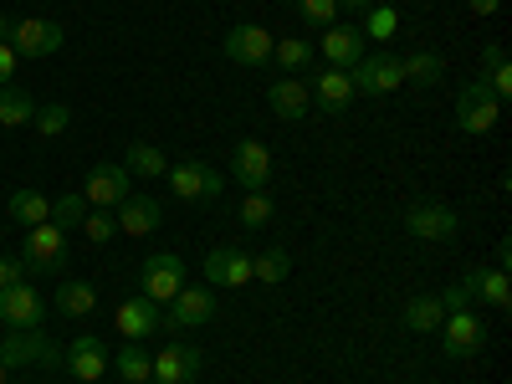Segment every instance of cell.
I'll return each instance as SVG.
<instances>
[{"label": "cell", "mask_w": 512, "mask_h": 384, "mask_svg": "<svg viewBox=\"0 0 512 384\" xmlns=\"http://www.w3.org/2000/svg\"><path fill=\"white\" fill-rule=\"evenodd\" d=\"M497 118H502V98L487 88L482 77H472L456 93V128H461V134H472V139H482V134L497 128Z\"/></svg>", "instance_id": "1"}, {"label": "cell", "mask_w": 512, "mask_h": 384, "mask_svg": "<svg viewBox=\"0 0 512 384\" xmlns=\"http://www.w3.org/2000/svg\"><path fill=\"white\" fill-rule=\"evenodd\" d=\"M0 364L6 369H57L62 349L41 328H11L6 344H0Z\"/></svg>", "instance_id": "2"}, {"label": "cell", "mask_w": 512, "mask_h": 384, "mask_svg": "<svg viewBox=\"0 0 512 384\" xmlns=\"http://www.w3.org/2000/svg\"><path fill=\"white\" fill-rule=\"evenodd\" d=\"M164 175H169V195L185 200V205H210V200L226 190L221 169H210V164H200V159H180V164H169Z\"/></svg>", "instance_id": "3"}, {"label": "cell", "mask_w": 512, "mask_h": 384, "mask_svg": "<svg viewBox=\"0 0 512 384\" xmlns=\"http://www.w3.org/2000/svg\"><path fill=\"white\" fill-rule=\"evenodd\" d=\"M349 82H354V98H384V93H395L400 82H405V72H400V57L395 52H364L354 62Z\"/></svg>", "instance_id": "4"}, {"label": "cell", "mask_w": 512, "mask_h": 384, "mask_svg": "<svg viewBox=\"0 0 512 384\" xmlns=\"http://www.w3.org/2000/svg\"><path fill=\"white\" fill-rule=\"evenodd\" d=\"M441 349H446V359H477V354L487 349V323H482V313H477V308L446 313V323H441Z\"/></svg>", "instance_id": "5"}, {"label": "cell", "mask_w": 512, "mask_h": 384, "mask_svg": "<svg viewBox=\"0 0 512 384\" xmlns=\"http://www.w3.org/2000/svg\"><path fill=\"white\" fill-rule=\"evenodd\" d=\"M67 41V26L52 21V16H26V21H11V52L26 62V57H52L62 52Z\"/></svg>", "instance_id": "6"}, {"label": "cell", "mask_w": 512, "mask_h": 384, "mask_svg": "<svg viewBox=\"0 0 512 384\" xmlns=\"http://www.w3.org/2000/svg\"><path fill=\"white\" fill-rule=\"evenodd\" d=\"M21 262L26 272H67V231H57L52 221L31 226L21 241Z\"/></svg>", "instance_id": "7"}, {"label": "cell", "mask_w": 512, "mask_h": 384, "mask_svg": "<svg viewBox=\"0 0 512 384\" xmlns=\"http://www.w3.org/2000/svg\"><path fill=\"white\" fill-rule=\"evenodd\" d=\"M210 318H216V292H210V287H190V282H185V287L164 303L159 328H205Z\"/></svg>", "instance_id": "8"}, {"label": "cell", "mask_w": 512, "mask_h": 384, "mask_svg": "<svg viewBox=\"0 0 512 384\" xmlns=\"http://www.w3.org/2000/svg\"><path fill=\"white\" fill-rule=\"evenodd\" d=\"M272 47H277V36H272L267 26H256V21L231 26L226 41H221V52H226L231 62H241V67H272Z\"/></svg>", "instance_id": "9"}, {"label": "cell", "mask_w": 512, "mask_h": 384, "mask_svg": "<svg viewBox=\"0 0 512 384\" xmlns=\"http://www.w3.org/2000/svg\"><path fill=\"white\" fill-rule=\"evenodd\" d=\"M123 195H134V175H128L123 164H113V159L93 164L88 180H82V200H88L93 210H113Z\"/></svg>", "instance_id": "10"}, {"label": "cell", "mask_w": 512, "mask_h": 384, "mask_svg": "<svg viewBox=\"0 0 512 384\" xmlns=\"http://www.w3.org/2000/svg\"><path fill=\"white\" fill-rule=\"evenodd\" d=\"M456 210L451 205H441V200H415L410 210H405V231L415 236V241H456Z\"/></svg>", "instance_id": "11"}, {"label": "cell", "mask_w": 512, "mask_h": 384, "mask_svg": "<svg viewBox=\"0 0 512 384\" xmlns=\"http://www.w3.org/2000/svg\"><path fill=\"white\" fill-rule=\"evenodd\" d=\"M205 282H210V287H246V282H251V246H246V241L210 246V256H205Z\"/></svg>", "instance_id": "12"}, {"label": "cell", "mask_w": 512, "mask_h": 384, "mask_svg": "<svg viewBox=\"0 0 512 384\" xmlns=\"http://www.w3.org/2000/svg\"><path fill=\"white\" fill-rule=\"evenodd\" d=\"M185 262H180V256L175 251H154L149 256V262H144V277H139V287H144V297H149V303H169V297H175L180 287H185Z\"/></svg>", "instance_id": "13"}, {"label": "cell", "mask_w": 512, "mask_h": 384, "mask_svg": "<svg viewBox=\"0 0 512 384\" xmlns=\"http://www.w3.org/2000/svg\"><path fill=\"white\" fill-rule=\"evenodd\" d=\"M231 175L241 190H267L272 185V149L262 139H236L231 149Z\"/></svg>", "instance_id": "14"}, {"label": "cell", "mask_w": 512, "mask_h": 384, "mask_svg": "<svg viewBox=\"0 0 512 384\" xmlns=\"http://www.w3.org/2000/svg\"><path fill=\"white\" fill-rule=\"evenodd\" d=\"M200 369H205V354L195 349V344H164L159 354H154V384H195L200 379Z\"/></svg>", "instance_id": "15"}, {"label": "cell", "mask_w": 512, "mask_h": 384, "mask_svg": "<svg viewBox=\"0 0 512 384\" xmlns=\"http://www.w3.org/2000/svg\"><path fill=\"white\" fill-rule=\"evenodd\" d=\"M113 221H118V236H154L164 226V205L154 195H123L113 205Z\"/></svg>", "instance_id": "16"}, {"label": "cell", "mask_w": 512, "mask_h": 384, "mask_svg": "<svg viewBox=\"0 0 512 384\" xmlns=\"http://www.w3.org/2000/svg\"><path fill=\"white\" fill-rule=\"evenodd\" d=\"M41 318H47V303H41V292L31 282L0 287V323H11V328H41Z\"/></svg>", "instance_id": "17"}, {"label": "cell", "mask_w": 512, "mask_h": 384, "mask_svg": "<svg viewBox=\"0 0 512 384\" xmlns=\"http://www.w3.org/2000/svg\"><path fill=\"white\" fill-rule=\"evenodd\" d=\"M108 344L103 338H93V333H82V338H72V349H62V364L72 369V379L77 384H93V379H103L108 374Z\"/></svg>", "instance_id": "18"}, {"label": "cell", "mask_w": 512, "mask_h": 384, "mask_svg": "<svg viewBox=\"0 0 512 384\" xmlns=\"http://www.w3.org/2000/svg\"><path fill=\"white\" fill-rule=\"evenodd\" d=\"M318 52H323V62L328 67H338V72H354V62L364 57V31L359 26H323V41H318Z\"/></svg>", "instance_id": "19"}, {"label": "cell", "mask_w": 512, "mask_h": 384, "mask_svg": "<svg viewBox=\"0 0 512 384\" xmlns=\"http://www.w3.org/2000/svg\"><path fill=\"white\" fill-rule=\"evenodd\" d=\"M159 318H164V308H159V303H149L144 292H139V297H128V303H118V308H113V323H118V333H123V338H134V344L154 338Z\"/></svg>", "instance_id": "20"}, {"label": "cell", "mask_w": 512, "mask_h": 384, "mask_svg": "<svg viewBox=\"0 0 512 384\" xmlns=\"http://www.w3.org/2000/svg\"><path fill=\"white\" fill-rule=\"evenodd\" d=\"M303 82H308V98H313L323 113H344V108L354 103V82H349V72H338V67L308 72Z\"/></svg>", "instance_id": "21"}, {"label": "cell", "mask_w": 512, "mask_h": 384, "mask_svg": "<svg viewBox=\"0 0 512 384\" xmlns=\"http://www.w3.org/2000/svg\"><path fill=\"white\" fill-rule=\"evenodd\" d=\"M267 108L282 118V123H303L313 113V98H308V82L303 77H277L267 88Z\"/></svg>", "instance_id": "22"}, {"label": "cell", "mask_w": 512, "mask_h": 384, "mask_svg": "<svg viewBox=\"0 0 512 384\" xmlns=\"http://www.w3.org/2000/svg\"><path fill=\"white\" fill-rule=\"evenodd\" d=\"M466 287H472V297H482L487 308L507 313L512 308V282L502 267H477V272H466Z\"/></svg>", "instance_id": "23"}, {"label": "cell", "mask_w": 512, "mask_h": 384, "mask_svg": "<svg viewBox=\"0 0 512 384\" xmlns=\"http://www.w3.org/2000/svg\"><path fill=\"white\" fill-rule=\"evenodd\" d=\"M98 308V287L88 277H62L57 282V313L62 318H88Z\"/></svg>", "instance_id": "24"}, {"label": "cell", "mask_w": 512, "mask_h": 384, "mask_svg": "<svg viewBox=\"0 0 512 384\" xmlns=\"http://www.w3.org/2000/svg\"><path fill=\"white\" fill-rule=\"evenodd\" d=\"M400 323H405L410 333H436V328L446 323V303H441V292H420V297H410L405 313H400Z\"/></svg>", "instance_id": "25"}, {"label": "cell", "mask_w": 512, "mask_h": 384, "mask_svg": "<svg viewBox=\"0 0 512 384\" xmlns=\"http://www.w3.org/2000/svg\"><path fill=\"white\" fill-rule=\"evenodd\" d=\"M108 369H113L123 384H149V374H154V354H149L144 344H134V338H128V344L108 359Z\"/></svg>", "instance_id": "26"}, {"label": "cell", "mask_w": 512, "mask_h": 384, "mask_svg": "<svg viewBox=\"0 0 512 384\" xmlns=\"http://www.w3.org/2000/svg\"><path fill=\"white\" fill-rule=\"evenodd\" d=\"M6 216L21 226V231H31V226H41L52 216V195H41V190H16L11 200H6Z\"/></svg>", "instance_id": "27"}, {"label": "cell", "mask_w": 512, "mask_h": 384, "mask_svg": "<svg viewBox=\"0 0 512 384\" xmlns=\"http://www.w3.org/2000/svg\"><path fill=\"white\" fill-rule=\"evenodd\" d=\"M118 164L128 169V175H144V180H159L164 169H169V154H164L159 144H144V139H139V144H128V149H123V159H118Z\"/></svg>", "instance_id": "28"}, {"label": "cell", "mask_w": 512, "mask_h": 384, "mask_svg": "<svg viewBox=\"0 0 512 384\" xmlns=\"http://www.w3.org/2000/svg\"><path fill=\"white\" fill-rule=\"evenodd\" d=\"M482 82L507 103V93H512V62H507L502 41H487V47H482Z\"/></svg>", "instance_id": "29"}, {"label": "cell", "mask_w": 512, "mask_h": 384, "mask_svg": "<svg viewBox=\"0 0 512 384\" xmlns=\"http://www.w3.org/2000/svg\"><path fill=\"white\" fill-rule=\"evenodd\" d=\"M272 62L282 67V72H313V62H318V47L308 36H282L277 47H272Z\"/></svg>", "instance_id": "30"}, {"label": "cell", "mask_w": 512, "mask_h": 384, "mask_svg": "<svg viewBox=\"0 0 512 384\" xmlns=\"http://www.w3.org/2000/svg\"><path fill=\"white\" fill-rule=\"evenodd\" d=\"M400 72H405V82H415V88H436V82L446 77V57L441 52H410V57H400Z\"/></svg>", "instance_id": "31"}, {"label": "cell", "mask_w": 512, "mask_h": 384, "mask_svg": "<svg viewBox=\"0 0 512 384\" xmlns=\"http://www.w3.org/2000/svg\"><path fill=\"white\" fill-rule=\"evenodd\" d=\"M287 272H292V256H287L282 246L251 251V282H267V287H277V282H287Z\"/></svg>", "instance_id": "32"}, {"label": "cell", "mask_w": 512, "mask_h": 384, "mask_svg": "<svg viewBox=\"0 0 512 384\" xmlns=\"http://www.w3.org/2000/svg\"><path fill=\"white\" fill-rule=\"evenodd\" d=\"M359 31H364V41H390V36H400V11L379 0V6L364 11V26Z\"/></svg>", "instance_id": "33"}, {"label": "cell", "mask_w": 512, "mask_h": 384, "mask_svg": "<svg viewBox=\"0 0 512 384\" xmlns=\"http://www.w3.org/2000/svg\"><path fill=\"white\" fill-rule=\"evenodd\" d=\"M31 118H36L31 93H21V88H0V128H21V123H31Z\"/></svg>", "instance_id": "34"}, {"label": "cell", "mask_w": 512, "mask_h": 384, "mask_svg": "<svg viewBox=\"0 0 512 384\" xmlns=\"http://www.w3.org/2000/svg\"><path fill=\"white\" fill-rule=\"evenodd\" d=\"M88 210H93V205L82 200V190H77V195H57V200H52V216H47V221H52L57 231H67V236H72V231L82 226V216H88Z\"/></svg>", "instance_id": "35"}, {"label": "cell", "mask_w": 512, "mask_h": 384, "mask_svg": "<svg viewBox=\"0 0 512 384\" xmlns=\"http://www.w3.org/2000/svg\"><path fill=\"white\" fill-rule=\"evenodd\" d=\"M272 216H277L272 195H267V190H246V200H241V226H246V231H262V226H272Z\"/></svg>", "instance_id": "36"}, {"label": "cell", "mask_w": 512, "mask_h": 384, "mask_svg": "<svg viewBox=\"0 0 512 384\" xmlns=\"http://www.w3.org/2000/svg\"><path fill=\"white\" fill-rule=\"evenodd\" d=\"M31 128H36V134H47V139H57V134H67V128H72V108L67 103H36Z\"/></svg>", "instance_id": "37"}, {"label": "cell", "mask_w": 512, "mask_h": 384, "mask_svg": "<svg viewBox=\"0 0 512 384\" xmlns=\"http://www.w3.org/2000/svg\"><path fill=\"white\" fill-rule=\"evenodd\" d=\"M82 236H88L93 246H103V241H113L118 236V221H113V210H88V216H82V226H77Z\"/></svg>", "instance_id": "38"}, {"label": "cell", "mask_w": 512, "mask_h": 384, "mask_svg": "<svg viewBox=\"0 0 512 384\" xmlns=\"http://www.w3.org/2000/svg\"><path fill=\"white\" fill-rule=\"evenodd\" d=\"M292 6H297V16H303L308 26H333L338 21V0H292Z\"/></svg>", "instance_id": "39"}, {"label": "cell", "mask_w": 512, "mask_h": 384, "mask_svg": "<svg viewBox=\"0 0 512 384\" xmlns=\"http://www.w3.org/2000/svg\"><path fill=\"white\" fill-rule=\"evenodd\" d=\"M31 272H26V262L21 256H0V287H16V282H26Z\"/></svg>", "instance_id": "40"}, {"label": "cell", "mask_w": 512, "mask_h": 384, "mask_svg": "<svg viewBox=\"0 0 512 384\" xmlns=\"http://www.w3.org/2000/svg\"><path fill=\"white\" fill-rule=\"evenodd\" d=\"M16 67H21V57L11 52V41H0V88H11V77H16Z\"/></svg>", "instance_id": "41"}, {"label": "cell", "mask_w": 512, "mask_h": 384, "mask_svg": "<svg viewBox=\"0 0 512 384\" xmlns=\"http://www.w3.org/2000/svg\"><path fill=\"white\" fill-rule=\"evenodd\" d=\"M461 6L472 11V16H497V11H502V0H461Z\"/></svg>", "instance_id": "42"}, {"label": "cell", "mask_w": 512, "mask_h": 384, "mask_svg": "<svg viewBox=\"0 0 512 384\" xmlns=\"http://www.w3.org/2000/svg\"><path fill=\"white\" fill-rule=\"evenodd\" d=\"M369 6H379V0H338V11H369Z\"/></svg>", "instance_id": "43"}, {"label": "cell", "mask_w": 512, "mask_h": 384, "mask_svg": "<svg viewBox=\"0 0 512 384\" xmlns=\"http://www.w3.org/2000/svg\"><path fill=\"white\" fill-rule=\"evenodd\" d=\"M497 267H502V272L512 267V246H507V241H497Z\"/></svg>", "instance_id": "44"}, {"label": "cell", "mask_w": 512, "mask_h": 384, "mask_svg": "<svg viewBox=\"0 0 512 384\" xmlns=\"http://www.w3.org/2000/svg\"><path fill=\"white\" fill-rule=\"evenodd\" d=\"M0 41H11V16H0Z\"/></svg>", "instance_id": "45"}, {"label": "cell", "mask_w": 512, "mask_h": 384, "mask_svg": "<svg viewBox=\"0 0 512 384\" xmlns=\"http://www.w3.org/2000/svg\"><path fill=\"white\" fill-rule=\"evenodd\" d=\"M0 384H6V364H0Z\"/></svg>", "instance_id": "46"}, {"label": "cell", "mask_w": 512, "mask_h": 384, "mask_svg": "<svg viewBox=\"0 0 512 384\" xmlns=\"http://www.w3.org/2000/svg\"><path fill=\"white\" fill-rule=\"evenodd\" d=\"M272 6H282V0H272Z\"/></svg>", "instance_id": "47"}, {"label": "cell", "mask_w": 512, "mask_h": 384, "mask_svg": "<svg viewBox=\"0 0 512 384\" xmlns=\"http://www.w3.org/2000/svg\"><path fill=\"white\" fill-rule=\"evenodd\" d=\"M93 384H103V379H93Z\"/></svg>", "instance_id": "48"}]
</instances>
